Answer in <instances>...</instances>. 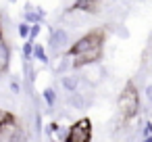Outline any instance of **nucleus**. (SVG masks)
<instances>
[{
  "label": "nucleus",
  "mask_w": 152,
  "mask_h": 142,
  "mask_svg": "<svg viewBox=\"0 0 152 142\" xmlns=\"http://www.w3.org/2000/svg\"><path fill=\"white\" fill-rule=\"evenodd\" d=\"M117 107H119V111H121L123 117H133V115L137 113V109H140V98H137L135 86H127V88L121 92V96H119V100H117Z\"/></svg>",
  "instance_id": "nucleus-2"
},
{
  "label": "nucleus",
  "mask_w": 152,
  "mask_h": 142,
  "mask_svg": "<svg viewBox=\"0 0 152 142\" xmlns=\"http://www.w3.org/2000/svg\"><path fill=\"white\" fill-rule=\"evenodd\" d=\"M34 57L38 61H42V63H48V54H46L44 46H40V44H36V48H34Z\"/></svg>",
  "instance_id": "nucleus-11"
},
{
  "label": "nucleus",
  "mask_w": 152,
  "mask_h": 142,
  "mask_svg": "<svg viewBox=\"0 0 152 142\" xmlns=\"http://www.w3.org/2000/svg\"><path fill=\"white\" fill-rule=\"evenodd\" d=\"M9 61H11V50L7 46V42L2 40V36H0V69H7L9 67Z\"/></svg>",
  "instance_id": "nucleus-9"
},
{
  "label": "nucleus",
  "mask_w": 152,
  "mask_h": 142,
  "mask_svg": "<svg viewBox=\"0 0 152 142\" xmlns=\"http://www.w3.org/2000/svg\"><path fill=\"white\" fill-rule=\"evenodd\" d=\"M142 136H144V140L152 136V121H146V123L142 125Z\"/></svg>",
  "instance_id": "nucleus-14"
},
{
  "label": "nucleus",
  "mask_w": 152,
  "mask_h": 142,
  "mask_svg": "<svg viewBox=\"0 0 152 142\" xmlns=\"http://www.w3.org/2000/svg\"><path fill=\"white\" fill-rule=\"evenodd\" d=\"M90 140H92V125H90L88 117L75 121L69 127V140L67 142H90Z\"/></svg>",
  "instance_id": "nucleus-3"
},
{
  "label": "nucleus",
  "mask_w": 152,
  "mask_h": 142,
  "mask_svg": "<svg viewBox=\"0 0 152 142\" xmlns=\"http://www.w3.org/2000/svg\"><path fill=\"white\" fill-rule=\"evenodd\" d=\"M81 79L86 82V84H90V86H96V84H100V79L104 77V69L100 67V65H88V67H83L81 69Z\"/></svg>",
  "instance_id": "nucleus-5"
},
{
  "label": "nucleus",
  "mask_w": 152,
  "mask_h": 142,
  "mask_svg": "<svg viewBox=\"0 0 152 142\" xmlns=\"http://www.w3.org/2000/svg\"><path fill=\"white\" fill-rule=\"evenodd\" d=\"M34 48H36L34 42H27V44L23 46V57H25V61H29V59L34 57Z\"/></svg>",
  "instance_id": "nucleus-12"
},
{
  "label": "nucleus",
  "mask_w": 152,
  "mask_h": 142,
  "mask_svg": "<svg viewBox=\"0 0 152 142\" xmlns=\"http://www.w3.org/2000/svg\"><path fill=\"white\" fill-rule=\"evenodd\" d=\"M11 90H13V92H15V94H17V92H19V90H21V86H19V82H17V79H15V77H13V79H11Z\"/></svg>",
  "instance_id": "nucleus-17"
},
{
  "label": "nucleus",
  "mask_w": 152,
  "mask_h": 142,
  "mask_svg": "<svg viewBox=\"0 0 152 142\" xmlns=\"http://www.w3.org/2000/svg\"><path fill=\"white\" fill-rule=\"evenodd\" d=\"M69 44H71V36H69L67 29H54V32H50V36H48V46H50L54 52L67 48Z\"/></svg>",
  "instance_id": "nucleus-4"
},
{
  "label": "nucleus",
  "mask_w": 152,
  "mask_h": 142,
  "mask_svg": "<svg viewBox=\"0 0 152 142\" xmlns=\"http://www.w3.org/2000/svg\"><path fill=\"white\" fill-rule=\"evenodd\" d=\"M17 29H19V32H17V34H19V38H29V32H31V27H29L27 23H21Z\"/></svg>",
  "instance_id": "nucleus-13"
},
{
  "label": "nucleus",
  "mask_w": 152,
  "mask_h": 142,
  "mask_svg": "<svg viewBox=\"0 0 152 142\" xmlns=\"http://www.w3.org/2000/svg\"><path fill=\"white\" fill-rule=\"evenodd\" d=\"M44 19V11L42 9H34V7H25V23L29 25H40V21Z\"/></svg>",
  "instance_id": "nucleus-6"
},
{
  "label": "nucleus",
  "mask_w": 152,
  "mask_h": 142,
  "mask_svg": "<svg viewBox=\"0 0 152 142\" xmlns=\"http://www.w3.org/2000/svg\"><path fill=\"white\" fill-rule=\"evenodd\" d=\"M38 36H40V25H31V32H29V42H34Z\"/></svg>",
  "instance_id": "nucleus-15"
},
{
  "label": "nucleus",
  "mask_w": 152,
  "mask_h": 142,
  "mask_svg": "<svg viewBox=\"0 0 152 142\" xmlns=\"http://www.w3.org/2000/svg\"><path fill=\"white\" fill-rule=\"evenodd\" d=\"M67 104L71 107V109H77V111H81V109H86L88 104H90V100H88V96L86 94H71L69 98H67Z\"/></svg>",
  "instance_id": "nucleus-7"
},
{
  "label": "nucleus",
  "mask_w": 152,
  "mask_h": 142,
  "mask_svg": "<svg viewBox=\"0 0 152 142\" xmlns=\"http://www.w3.org/2000/svg\"><path fill=\"white\" fill-rule=\"evenodd\" d=\"M42 98H44L46 107H48V109H52V107L56 104V92H54V88H46V90L42 92Z\"/></svg>",
  "instance_id": "nucleus-10"
},
{
  "label": "nucleus",
  "mask_w": 152,
  "mask_h": 142,
  "mask_svg": "<svg viewBox=\"0 0 152 142\" xmlns=\"http://www.w3.org/2000/svg\"><path fill=\"white\" fill-rule=\"evenodd\" d=\"M102 40H104V32H102V29H92L90 34H86V36H81L77 42H73L69 54H83V52L102 48Z\"/></svg>",
  "instance_id": "nucleus-1"
},
{
  "label": "nucleus",
  "mask_w": 152,
  "mask_h": 142,
  "mask_svg": "<svg viewBox=\"0 0 152 142\" xmlns=\"http://www.w3.org/2000/svg\"><path fill=\"white\" fill-rule=\"evenodd\" d=\"M61 86H63V90L75 94L77 88H79V75H63L61 77Z\"/></svg>",
  "instance_id": "nucleus-8"
},
{
  "label": "nucleus",
  "mask_w": 152,
  "mask_h": 142,
  "mask_svg": "<svg viewBox=\"0 0 152 142\" xmlns=\"http://www.w3.org/2000/svg\"><path fill=\"white\" fill-rule=\"evenodd\" d=\"M144 94H146V100H148V102H152V84H146Z\"/></svg>",
  "instance_id": "nucleus-16"
}]
</instances>
